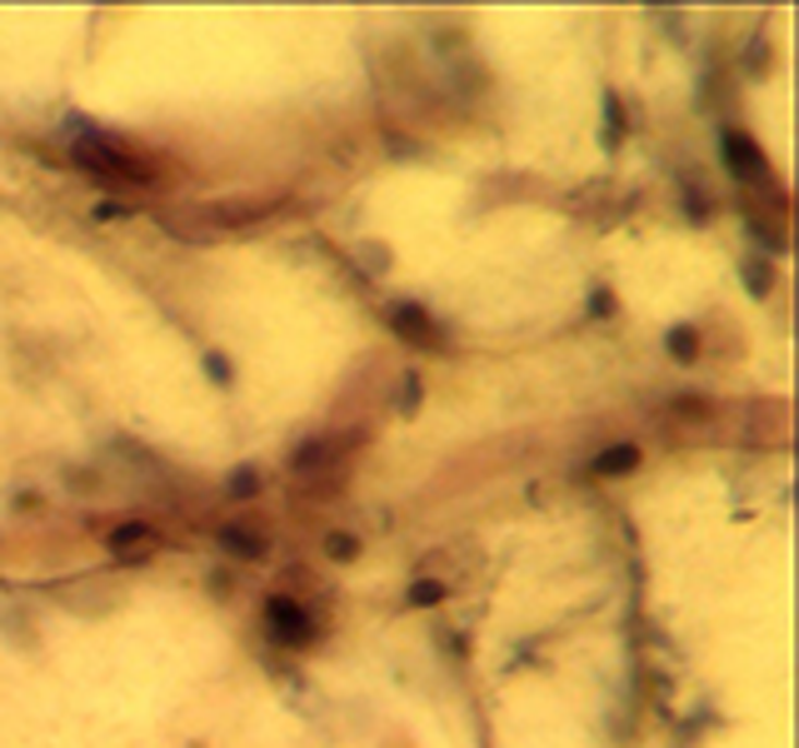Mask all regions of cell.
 <instances>
[{
  "label": "cell",
  "mask_w": 799,
  "mask_h": 748,
  "mask_svg": "<svg viewBox=\"0 0 799 748\" xmlns=\"http://www.w3.org/2000/svg\"><path fill=\"white\" fill-rule=\"evenodd\" d=\"M390 325H395L400 335H410L415 345H436V319L425 315L420 304H395V315H390Z\"/></svg>",
  "instance_id": "4"
},
{
  "label": "cell",
  "mask_w": 799,
  "mask_h": 748,
  "mask_svg": "<svg viewBox=\"0 0 799 748\" xmlns=\"http://www.w3.org/2000/svg\"><path fill=\"white\" fill-rule=\"evenodd\" d=\"M95 220H126V205H116V200H100V205H95Z\"/></svg>",
  "instance_id": "12"
},
{
  "label": "cell",
  "mask_w": 799,
  "mask_h": 748,
  "mask_svg": "<svg viewBox=\"0 0 799 748\" xmlns=\"http://www.w3.org/2000/svg\"><path fill=\"white\" fill-rule=\"evenodd\" d=\"M694 350H700V335H694L690 325H675L670 329V354L675 360H694Z\"/></svg>",
  "instance_id": "10"
},
{
  "label": "cell",
  "mask_w": 799,
  "mask_h": 748,
  "mask_svg": "<svg viewBox=\"0 0 799 748\" xmlns=\"http://www.w3.org/2000/svg\"><path fill=\"white\" fill-rule=\"evenodd\" d=\"M230 494H255V474H250V469L230 474Z\"/></svg>",
  "instance_id": "13"
},
{
  "label": "cell",
  "mask_w": 799,
  "mask_h": 748,
  "mask_svg": "<svg viewBox=\"0 0 799 748\" xmlns=\"http://www.w3.org/2000/svg\"><path fill=\"white\" fill-rule=\"evenodd\" d=\"M220 544L230 554H240V559H260V554H265V539H260L255 529H240V524H225L220 529Z\"/></svg>",
  "instance_id": "5"
},
{
  "label": "cell",
  "mask_w": 799,
  "mask_h": 748,
  "mask_svg": "<svg viewBox=\"0 0 799 748\" xmlns=\"http://www.w3.org/2000/svg\"><path fill=\"white\" fill-rule=\"evenodd\" d=\"M141 539H151V524H120V529H110V550L116 554H130Z\"/></svg>",
  "instance_id": "7"
},
{
  "label": "cell",
  "mask_w": 799,
  "mask_h": 748,
  "mask_svg": "<svg viewBox=\"0 0 799 748\" xmlns=\"http://www.w3.org/2000/svg\"><path fill=\"white\" fill-rule=\"evenodd\" d=\"M205 370L215 374V385H230V364H225V354H205Z\"/></svg>",
  "instance_id": "11"
},
{
  "label": "cell",
  "mask_w": 799,
  "mask_h": 748,
  "mask_svg": "<svg viewBox=\"0 0 799 748\" xmlns=\"http://www.w3.org/2000/svg\"><path fill=\"white\" fill-rule=\"evenodd\" d=\"M725 160H729L735 176H750V180L764 176V155H760V145H754L744 130H725Z\"/></svg>",
  "instance_id": "3"
},
{
  "label": "cell",
  "mask_w": 799,
  "mask_h": 748,
  "mask_svg": "<svg viewBox=\"0 0 799 748\" xmlns=\"http://www.w3.org/2000/svg\"><path fill=\"white\" fill-rule=\"evenodd\" d=\"M265 624H271V634L281 643H295V649H306L310 639H315V624H310V614L295 599H281L275 594L271 604H265Z\"/></svg>",
  "instance_id": "2"
},
{
  "label": "cell",
  "mask_w": 799,
  "mask_h": 748,
  "mask_svg": "<svg viewBox=\"0 0 799 748\" xmlns=\"http://www.w3.org/2000/svg\"><path fill=\"white\" fill-rule=\"evenodd\" d=\"M325 550H330V559L350 564V559H360V539H355V534H345V529H335V534L325 539Z\"/></svg>",
  "instance_id": "8"
},
{
  "label": "cell",
  "mask_w": 799,
  "mask_h": 748,
  "mask_svg": "<svg viewBox=\"0 0 799 748\" xmlns=\"http://www.w3.org/2000/svg\"><path fill=\"white\" fill-rule=\"evenodd\" d=\"M675 414H709V399H675Z\"/></svg>",
  "instance_id": "14"
},
{
  "label": "cell",
  "mask_w": 799,
  "mask_h": 748,
  "mask_svg": "<svg viewBox=\"0 0 799 748\" xmlns=\"http://www.w3.org/2000/svg\"><path fill=\"white\" fill-rule=\"evenodd\" d=\"M744 280H750V290H764V285H770V269H750Z\"/></svg>",
  "instance_id": "16"
},
{
  "label": "cell",
  "mask_w": 799,
  "mask_h": 748,
  "mask_svg": "<svg viewBox=\"0 0 799 748\" xmlns=\"http://www.w3.org/2000/svg\"><path fill=\"white\" fill-rule=\"evenodd\" d=\"M405 599H410L415 608H430V604H440V599H445V584H440V579H415Z\"/></svg>",
  "instance_id": "9"
},
{
  "label": "cell",
  "mask_w": 799,
  "mask_h": 748,
  "mask_svg": "<svg viewBox=\"0 0 799 748\" xmlns=\"http://www.w3.org/2000/svg\"><path fill=\"white\" fill-rule=\"evenodd\" d=\"M75 165L85 170H100V176H120V180H135V185H160V176L151 170L145 155H130L120 141H106V135H81L75 141Z\"/></svg>",
  "instance_id": "1"
},
{
  "label": "cell",
  "mask_w": 799,
  "mask_h": 748,
  "mask_svg": "<svg viewBox=\"0 0 799 748\" xmlns=\"http://www.w3.org/2000/svg\"><path fill=\"white\" fill-rule=\"evenodd\" d=\"M640 465V445H615L595 459V474H630Z\"/></svg>",
  "instance_id": "6"
},
{
  "label": "cell",
  "mask_w": 799,
  "mask_h": 748,
  "mask_svg": "<svg viewBox=\"0 0 799 748\" xmlns=\"http://www.w3.org/2000/svg\"><path fill=\"white\" fill-rule=\"evenodd\" d=\"M420 405V385H415V374H405V410H415Z\"/></svg>",
  "instance_id": "15"
}]
</instances>
